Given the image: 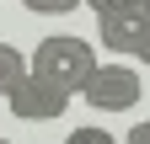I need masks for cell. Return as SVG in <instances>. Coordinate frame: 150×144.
Instances as JSON below:
<instances>
[{
  "label": "cell",
  "mask_w": 150,
  "mask_h": 144,
  "mask_svg": "<svg viewBox=\"0 0 150 144\" xmlns=\"http://www.w3.org/2000/svg\"><path fill=\"white\" fill-rule=\"evenodd\" d=\"M22 6H27L32 16H70L81 0H22Z\"/></svg>",
  "instance_id": "cell-6"
},
{
  "label": "cell",
  "mask_w": 150,
  "mask_h": 144,
  "mask_svg": "<svg viewBox=\"0 0 150 144\" xmlns=\"http://www.w3.org/2000/svg\"><path fill=\"white\" fill-rule=\"evenodd\" d=\"M0 144H16V139H0Z\"/></svg>",
  "instance_id": "cell-12"
},
{
  "label": "cell",
  "mask_w": 150,
  "mask_h": 144,
  "mask_svg": "<svg viewBox=\"0 0 150 144\" xmlns=\"http://www.w3.org/2000/svg\"><path fill=\"white\" fill-rule=\"evenodd\" d=\"M64 144H118V139H112L107 128H91V123H86V128H75V134H70Z\"/></svg>",
  "instance_id": "cell-7"
},
{
  "label": "cell",
  "mask_w": 150,
  "mask_h": 144,
  "mask_svg": "<svg viewBox=\"0 0 150 144\" xmlns=\"http://www.w3.org/2000/svg\"><path fill=\"white\" fill-rule=\"evenodd\" d=\"M22 75H27V53H22V48H11V43H0V96H6Z\"/></svg>",
  "instance_id": "cell-5"
},
{
  "label": "cell",
  "mask_w": 150,
  "mask_h": 144,
  "mask_svg": "<svg viewBox=\"0 0 150 144\" xmlns=\"http://www.w3.org/2000/svg\"><path fill=\"white\" fill-rule=\"evenodd\" d=\"M75 96L86 107H97V112H134L139 96H145V80H139V69H129V64H97Z\"/></svg>",
  "instance_id": "cell-2"
},
{
  "label": "cell",
  "mask_w": 150,
  "mask_h": 144,
  "mask_svg": "<svg viewBox=\"0 0 150 144\" xmlns=\"http://www.w3.org/2000/svg\"><path fill=\"white\" fill-rule=\"evenodd\" d=\"M81 6H91L97 16H112V11H134V0H81Z\"/></svg>",
  "instance_id": "cell-8"
},
{
  "label": "cell",
  "mask_w": 150,
  "mask_h": 144,
  "mask_svg": "<svg viewBox=\"0 0 150 144\" xmlns=\"http://www.w3.org/2000/svg\"><path fill=\"white\" fill-rule=\"evenodd\" d=\"M6 107H11L22 123H54V117H64L70 96H64V91H54L43 75H32V69H27V75L6 91Z\"/></svg>",
  "instance_id": "cell-3"
},
{
  "label": "cell",
  "mask_w": 150,
  "mask_h": 144,
  "mask_svg": "<svg viewBox=\"0 0 150 144\" xmlns=\"http://www.w3.org/2000/svg\"><path fill=\"white\" fill-rule=\"evenodd\" d=\"M139 27H145V16H139V11H112V16H97V43H102L107 53H134Z\"/></svg>",
  "instance_id": "cell-4"
},
{
  "label": "cell",
  "mask_w": 150,
  "mask_h": 144,
  "mask_svg": "<svg viewBox=\"0 0 150 144\" xmlns=\"http://www.w3.org/2000/svg\"><path fill=\"white\" fill-rule=\"evenodd\" d=\"M134 59H139V64H150V22L139 27V43H134Z\"/></svg>",
  "instance_id": "cell-10"
},
{
  "label": "cell",
  "mask_w": 150,
  "mask_h": 144,
  "mask_svg": "<svg viewBox=\"0 0 150 144\" xmlns=\"http://www.w3.org/2000/svg\"><path fill=\"white\" fill-rule=\"evenodd\" d=\"M27 69L32 75H43L54 91H64V96H75L86 85V75L97 69V53H91V43L86 38H70V32H54V38H43L32 48V59H27Z\"/></svg>",
  "instance_id": "cell-1"
},
{
  "label": "cell",
  "mask_w": 150,
  "mask_h": 144,
  "mask_svg": "<svg viewBox=\"0 0 150 144\" xmlns=\"http://www.w3.org/2000/svg\"><path fill=\"white\" fill-rule=\"evenodd\" d=\"M123 144H150V117H139L134 128H129V139H123Z\"/></svg>",
  "instance_id": "cell-9"
},
{
  "label": "cell",
  "mask_w": 150,
  "mask_h": 144,
  "mask_svg": "<svg viewBox=\"0 0 150 144\" xmlns=\"http://www.w3.org/2000/svg\"><path fill=\"white\" fill-rule=\"evenodd\" d=\"M134 11H139V16H145V22H150V0H134Z\"/></svg>",
  "instance_id": "cell-11"
}]
</instances>
